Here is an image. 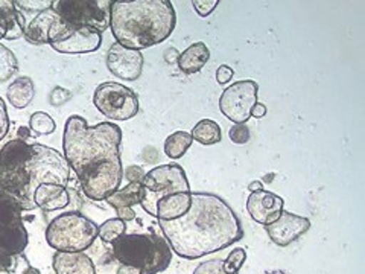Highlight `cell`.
<instances>
[{"mask_svg": "<svg viewBox=\"0 0 365 274\" xmlns=\"http://www.w3.org/2000/svg\"><path fill=\"white\" fill-rule=\"evenodd\" d=\"M142 197V183H128L125 188H119L116 192H113L106 201L116 209L118 218L128 223L135 218V212L133 208L135 204H140Z\"/></svg>", "mask_w": 365, "mask_h": 274, "instance_id": "e0dca14e", "label": "cell"}, {"mask_svg": "<svg viewBox=\"0 0 365 274\" xmlns=\"http://www.w3.org/2000/svg\"><path fill=\"white\" fill-rule=\"evenodd\" d=\"M0 9L5 16L6 21V36L5 40H19L23 37V29L20 23L19 11L16 8L14 0H0Z\"/></svg>", "mask_w": 365, "mask_h": 274, "instance_id": "d4e9b609", "label": "cell"}, {"mask_svg": "<svg viewBox=\"0 0 365 274\" xmlns=\"http://www.w3.org/2000/svg\"><path fill=\"white\" fill-rule=\"evenodd\" d=\"M120 265L139 268L142 274H158L173 262V248L154 230L150 233H125L110 244Z\"/></svg>", "mask_w": 365, "mask_h": 274, "instance_id": "8992f818", "label": "cell"}, {"mask_svg": "<svg viewBox=\"0 0 365 274\" xmlns=\"http://www.w3.org/2000/svg\"><path fill=\"white\" fill-rule=\"evenodd\" d=\"M125 233H127V223L122 221L120 218H111L99 225L98 238L104 244H111L114 239H118Z\"/></svg>", "mask_w": 365, "mask_h": 274, "instance_id": "83f0119b", "label": "cell"}, {"mask_svg": "<svg viewBox=\"0 0 365 274\" xmlns=\"http://www.w3.org/2000/svg\"><path fill=\"white\" fill-rule=\"evenodd\" d=\"M6 36V21H5V16L0 9V40H4Z\"/></svg>", "mask_w": 365, "mask_h": 274, "instance_id": "60d3db41", "label": "cell"}, {"mask_svg": "<svg viewBox=\"0 0 365 274\" xmlns=\"http://www.w3.org/2000/svg\"><path fill=\"white\" fill-rule=\"evenodd\" d=\"M99 227L79 212H66L46 228V241L56 251H86L93 245Z\"/></svg>", "mask_w": 365, "mask_h": 274, "instance_id": "52a82bcc", "label": "cell"}, {"mask_svg": "<svg viewBox=\"0 0 365 274\" xmlns=\"http://www.w3.org/2000/svg\"><path fill=\"white\" fill-rule=\"evenodd\" d=\"M248 189H250V192H259V191H264V185H262L260 181H253V183H250Z\"/></svg>", "mask_w": 365, "mask_h": 274, "instance_id": "b9f144b4", "label": "cell"}, {"mask_svg": "<svg viewBox=\"0 0 365 274\" xmlns=\"http://www.w3.org/2000/svg\"><path fill=\"white\" fill-rule=\"evenodd\" d=\"M145 59L140 51H133L123 48L119 43H114L107 52L108 71L119 79L125 81H135L143 71Z\"/></svg>", "mask_w": 365, "mask_h": 274, "instance_id": "4fadbf2b", "label": "cell"}, {"mask_svg": "<svg viewBox=\"0 0 365 274\" xmlns=\"http://www.w3.org/2000/svg\"><path fill=\"white\" fill-rule=\"evenodd\" d=\"M71 98H72V91H68L67 88H63V87H55L49 95V102L53 107H60V106H64L67 101H71Z\"/></svg>", "mask_w": 365, "mask_h": 274, "instance_id": "836d02e7", "label": "cell"}, {"mask_svg": "<svg viewBox=\"0 0 365 274\" xmlns=\"http://www.w3.org/2000/svg\"><path fill=\"white\" fill-rule=\"evenodd\" d=\"M56 128L55 121L44 111H36L29 119V130L34 136H48Z\"/></svg>", "mask_w": 365, "mask_h": 274, "instance_id": "f1b7e54d", "label": "cell"}, {"mask_svg": "<svg viewBox=\"0 0 365 274\" xmlns=\"http://www.w3.org/2000/svg\"><path fill=\"white\" fill-rule=\"evenodd\" d=\"M34 153L32 143L28 141L16 139L6 142L0 148V168L5 171H14L25 166Z\"/></svg>", "mask_w": 365, "mask_h": 274, "instance_id": "ffe728a7", "label": "cell"}, {"mask_svg": "<svg viewBox=\"0 0 365 274\" xmlns=\"http://www.w3.org/2000/svg\"><path fill=\"white\" fill-rule=\"evenodd\" d=\"M192 204V192H178L162 198L157 204L158 221H174L181 218Z\"/></svg>", "mask_w": 365, "mask_h": 274, "instance_id": "44dd1931", "label": "cell"}, {"mask_svg": "<svg viewBox=\"0 0 365 274\" xmlns=\"http://www.w3.org/2000/svg\"><path fill=\"white\" fill-rule=\"evenodd\" d=\"M25 274H41V271L38 270V268H36V267H29L26 271H25Z\"/></svg>", "mask_w": 365, "mask_h": 274, "instance_id": "7bdbcfd3", "label": "cell"}, {"mask_svg": "<svg viewBox=\"0 0 365 274\" xmlns=\"http://www.w3.org/2000/svg\"><path fill=\"white\" fill-rule=\"evenodd\" d=\"M259 86L253 79L233 83L220 98V110L227 119L235 123H247L251 118V108L257 104Z\"/></svg>", "mask_w": 365, "mask_h": 274, "instance_id": "7c38bea8", "label": "cell"}, {"mask_svg": "<svg viewBox=\"0 0 365 274\" xmlns=\"http://www.w3.org/2000/svg\"><path fill=\"white\" fill-rule=\"evenodd\" d=\"M193 274H237V273H227L224 268L222 259H212L200 264Z\"/></svg>", "mask_w": 365, "mask_h": 274, "instance_id": "4dcf8cb0", "label": "cell"}, {"mask_svg": "<svg viewBox=\"0 0 365 274\" xmlns=\"http://www.w3.org/2000/svg\"><path fill=\"white\" fill-rule=\"evenodd\" d=\"M32 157L23 168L14 171L0 168V191L14 197L25 212L37 209L34 192L40 185L56 183L66 186L71 177V169L61 153L40 143H32Z\"/></svg>", "mask_w": 365, "mask_h": 274, "instance_id": "277c9868", "label": "cell"}, {"mask_svg": "<svg viewBox=\"0 0 365 274\" xmlns=\"http://www.w3.org/2000/svg\"><path fill=\"white\" fill-rule=\"evenodd\" d=\"M311 228V221L304 216L295 215L291 212L283 210L277 221L269 225H265V230L271 241L279 247H287L297 241Z\"/></svg>", "mask_w": 365, "mask_h": 274, "instance_id": "9a60e30c", "label": "cell"}, {"mask_svg": "<svg viewBox=\"0 0 365 274\" xmlns=\"http://www.w3.org/2000/svg\"><path fill=\"white\" fill-rule=\"evenodd\" d=\"M192 143H193V139L190 133L175 131L165 141V153L168 157L177 160L187 153Z\"/></svg>", "mask_w": 365, "mask_h": 274, "instance_id": "484cf974", "label": "cell"}, {"mask_svg": "<svg viewBox=\"0 0 365 274\" xmlns=\"http://www.w3.org/2000/svg\"><path fill=\"white\" fill-rule=\"evenodd\" d=\"M34 203L44 212H55L67 208L71 196L64 186L56 183H43L34 192Z\"/></svg>", "mask_w": 365, "mask_h": 274, "instance_id": "d6986e66", "label": "cell"}, {"mask_svg": "<svg viewBox=\"0 0 365 274\" xmlns=\"http://www.w3.org/2000/svg\"><path fill=\"white\" fill-rule=\"evenodd\" d=\"M177 25L174 5L169 0H114L110 28L123 48L140 51L163 43Z\"/></svg>", "mask_w": 365, "mask_h": 274, "instance_id": "3957f363", "label": "cell"}, {"mask_svg": "<svg viewBox=\"0 0 365 274\" xmlns=\"http://www.w3.org/2000/svg\"><path fill=\"white\" fill-rule=\"evenodd\" d=\"M52 267L55 274H96L93 260L86 251H56Z\"/></svg>", "mask_w": 365, "mask_h": 274, "instance_id": "ac0fdd59", "label": "cell"}, {"mask_svg": "<svg viewBox=\"0 0 365 274\" xmlns=\"http://www.w3.org/2000/svg\"><path fill=\"white\" fill-rule=\"evenodd\" d=\"M233 75H235L233 68L230 66L222 64L218 67V71H216V81L220 84H227L233 78Z\"/></svg>", "mask_w": 365, "mask_h": 274, "instance_id": "8d00e7d4", "label": "cell"}, {"mask_svg": "<svg viewBox=\"0 0 365 274\" xmlns=\"http://www.w3.org/2000/svg\"><path fill=\"white\" fill-rule=\"evenodd\" d=\"M95 107L110 121H128L139 113V98L119 83H102L93 95Z\"/></svg>", "mask_w": 365, "mask_h": 274, "instance_id": "8fae6325", "label": "cell"}, {"mask_svg": "<svg viewBox=\"0 0 365 274\" xmlns=\"http://www.w3.org/2000/svg\"><path fill=\"white\" fill-rule=\"evenodd\" d=\"M34 96H36V86L28 76H20L9 84L6 90V98L9 104L16 108H26Z\"/></svg>", "mask_w": 365, "mask_h": 274, "instance_id": "603a6c76", "label": "cell"}, {"mask_svg": "<svg viewBox=\"0 0 365 274\" xmlns=\"http://www.w3.org/2000/svg\"><path fill=\"white\" fill-rule=\"evenodd\" d=\"M284 201L282 197L268 191L251 192L247 200V210L251 218L262 225H269L279 220Z\"/></svg>", "mask_w": 365, "mask_h": 274, "instance_id": "2e32d148", "label": "cell"}, {"mask_svg": "<svg viewBox=\"0 0 365 274\" xmlns=\"http://www.w3.org/2000/svg\"><path fill=\"white\" fill-rule=\"evenodd\" d=\"M32 136V131L26 127H20L17 130V139H21V141H29V137Z\"/></svg>", "mask_w": 365, "mask_h": 274, "instance_id": "ab89813d", "label": "cell"}, {"mask_svg": "<svg viewBox=\"0 0 365 274\" xmlns=\"http://www.w3.org/2000/svg\"><path fill=\"white\" fill-rule=\"evenodd\" d=\"M192 139L201 145H215L222 141L221 127L212 119H202L192 128Z\"/></svg>", "mask_w": 365, "mask_h": 274, "instance_id": "cb8c5ba5", "label": "cell"}, {"mask_svg": "<svg viewBox=\"0 0 365 274\" xmlns=\"http://www.w3.org/2000/svg\"><path fill=\"white\" fill-rule=\"evenodd\" d=\"M118 274H142L139 268H134L130 265H120L118 270Z\"/></svg>", "mask_w": 365, "mask_h": 274, "instance_id": "f35d334b", "label": "cell"}, {"mask_svg": "<svg viewBox=\"0 0 365 274\" xmlns=\"http://www.w3.org/2000/svg\"><path fill=\"white\" fill-rule=\"evenodd\" d=\"M264 116H267V106L257 102V104L253 108H251V118L262 119Z\"/></svg>", "mask_w": 365, "mask_h": 274, "instance_id": "74e56055", "label": "cell"}, {"mask_svg": "<svg viewBox=\"0 0 365 274\" xmlns=\"http://www.w3.org/2000/svg\"><path fill=\"white\" fill-rule=\"evenodd\" d=\"M19 71V61L14 52L0 43V83H5L13 78Z\"/></svg>", "mask_w": 365, "mask_h": 274, "instance_id": "4316f807", "label": "cell"}, {"mask_svg": "<svg viewBox=\"0 0 365 274\" xmlns=\"http://www.w3.org/2000/svg\"><path fill=\"white\" fill-rule=\"evenodd\" d=\"M14 4L25 40L31 44H49L51 31L60 19L52 0H14Z\"/></svg>", "mask_w": 365, "mask_h": 274, "instance_id": "30bf717a", "label": "cell"}, {"mask_svg": "<svg viewBox=\"0 0 365 274\" xmlns=\"http://www.w3.org/2000/svg\"><path fill=\"white\" fill-rule=\"evenodd\" d=\"M210 60V51L207 44L198 41L190 44L186 51L178 55V67L182 73L192 75L200 72Z\"/></svg>", "mask_w": 365, "mask_h": 274, "instance_id": "7402d4cb", "label": "cell"}, {"mask_svg": "<svg viewBox=\"0 0 365 274\" xmlns=\"http://www.w3.org/2000/svg\"><path fill=\"white\" fill-rule=\"evenodd\" d=\"M228 137L236 145H245L250 142L251 133L245 123H235L230 131H228Z\"/></svg>", "mask_w": 365, "mask_h": 274, "instance_id": "1f68e13d", "label": "cell"}, {"mask_svg": "<svg viewBox=\"0 0 365 274\" xmlns=\"http://www.w3.org/2000/svg\"><path fill=\"white\" fill-rule=\"evenodd\" d=\"M143 197L140 201L142 209L151 216H157L158 201L178 192H190L189 181L185 169L177 163L157 166L145 174L142 181Z\"/></svg>", "mask_w": 365, "mask_h": 274, "instance_id": "ba28073f", "label": "cell"}, {"mask_svg": "<svg viewBox=\"0 0 365 274\" xmlns=\"http://www.w3.org/2000/svg\"><path fill=\"white\" fill-rule=\"evenodd\" d=\"M122 130L116 123L101 122L88 127L83 116H71L64 125L63 156L81 183L86 197L106 201L120 188Z\"/></svg>", "mask_w": 365, "mask_h": 274, "instance_id": "6da1fadb", "label": "cell"}, {"mask_svg": "<svg viewBox=\"0 0 365 274\" xmlns=\"http://www.w3.org/2000/svg\"><path fill=\"white\" fill-rule=\"evenodd\" d=\"M51 46L60 54H90L102 46V34L91 28H73L67 23V29L61 39Z\"/></svg>", "mask_w": 365, "mask_h": 274, "instance_id": "5bb4252c", "label": "cell"}, {"mask_svg": "<svg viewBox=\"0 0 365 274\" xmlns=\"http://www.w3.org/2000/svg\"><path fill=\"white\" fill-rule=\"evenodd\" d=\"M9 118H8V110L4 99L0 98V141L5 139V136L9 131Z\"/></svg>", "mask_w": 365, "mask_h": 274, "instance_id": "e575fe53", "label": "cell"}, {"mask_svg": "<svg viewBox=\"0 0 365 274\" xmlns=\"http://www.w3.org/2000/svg\"><path fill=\"white\" fill-rule=\"evenodd\" d=\"M23 212L14 197L0 191V271L6 274H25L31 267L25 256L29 233Z\"/></svg>", "mask_w": 365, "mask_h": 274, "instance_id": "5b68a950", "label": "cell"}, {"mask_svg": "<svg viewBox=\"0 0 365 274\" xmlns=\"http://www.w3.org/2000/svg\"><path fill=\"white\" fill-rule=\"evenodd\" d=\"M123 177H127L130 183H142L145 178V171L140 166H130L123 169Z\"/></svg>", "mask_w": 365, "mask_h": 274, "instance_id": "d590c367", "label": "cell"}, {"mask_svg": "<svg viewBox=\"0 0 365 274\" xmlns=\"http://www.w3.org/2000/svg\"><path fill=\"white\" fill-rule=\"evenodd\" d=\"M160 230L174 253L185 259H200L241 241V220L221 197L192 192L190 209L174 221H158Z\"/></svg>", "mask_w": 365, "mask_h": 274, "instance_id": "7a4b0ae2", "label": "cell"}, {"mask_svg": "<svg viewBox=\"0 0 365 274\" xmlns=\"http://www.w3.org/2000/svg\"><path fill=\"white\" fill-rule=\"evenodd\" d=\"M247 260V251L244 248H236L224 260V268L227 273H239Z\"/></svg>", "mask_w": 365, "mask_h": 274, "instance_id": "f546056e", "label": "cell"}, {"mask_svg": "<svg viewBox=\"0 0 365 274\" xmlns=\"http://www.w3.org/2000/svg\"><path fill=\"white\" fill-rule=\"evenodd\" d=\"M192 5H193V8H195L198 16L205 19V17H209L216 9V6L220 5V0H193Z\"/></svg>", "mask_w": 365, "mask_h": 274, "instance_id": "d6a6232c", "label": "cell"}, {"mask_svg": "<svg viewBox=\"0 0 365 274\" xmlns=\"http://www.w3.org/2000/svg\"><path fill=\"white\" fill-rule=\"evenodd\" d=\"M52 8L73 28L104 32L110 28L111 0H53Z\"/></svg>", "mask_w": 365, "mask_h": 274, "instance_id": "9c48e42d", "label": "cell"}]
</instances>
